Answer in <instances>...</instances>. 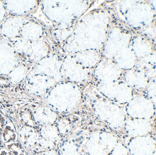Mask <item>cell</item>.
I'll list each match as a JSON object with an SVG mask.
<instances>
[{
	"label": "cell",
	"mask_w": 156,
	"mask_h": 155,
	"mask_svg": "<svg viewBox=\"0 0 156 155\" xmlns=\"http://www.w3.org/2000/svg\"><path fill=\"white\" fill-rule=\"evenodd\" d=\"M111 26V16L105 9L97 7L87 11L77 20L69 38L61 45L62 54L102 50Z\"/></svg>",
	"instance_id": "6da1fadb"
},
{
	"label": "cell",
	"mask_w": 156,
	"mask_h": 155,
	"mask_svg": "<svg viewBox=\"0 0 156 155\" xmlns=\"http://www.w3.org/2000/svg\"><path fill=\"white\" fill-rule=\"evenodd\" d=\"M94 4L91 1H43L38 7L52 28H66L74 27Z\"/></svg>",
	"instance_id": "7a4b0ae2"
},
{
	"label": "cell",
	"mask_w": 156,
	"mask_h": 155,
	"mask_svg": "<svg viewBox=\"0 0 156 155\" xmlns=\"http://www.w3.org/2000/svg\"><path fill=\"white\" fill-rule=\"evenodd\" d=\"M85 85L64 80L60 81L44 96L46 106L58 114H71L81 104Z\"/></svg>",
	"instance_id": "3957f363"
},
{
	"label": "cell",
	"mask_w": 156,
	"mask_h": 155,
	"mask_svg": "<svg viewBox=\"0 0 156 155\" xmlns=\"http://www.w3.org/2000/svg\"><path fill=\"white\" fill-rule=\"evenodd\" d=\"M87 93L89 108L94 114L109 128L122 132L127 119L124 106L108 100L98 92L95 87L91 88Z\"/></svg>",
	"instance_id": "277c9868"
},
{
	"label": "cell",
	"mask_w": 156,
	"mask_h": 155,
	"mask_svg": "<svg viewBox=\"0 0 156 155\" xmlns=\"http://www.w3.org/2000/svg\"><path fill=\"white\" fill-rule=\"evenodd\" d=\"M126 25L139 33L155 22V7L153 2L134 1L128 10L119 17Z\"/></svg>",
	"instance_id": "5b68a950"
},
{
	"label": "cell",
	"mask_w": 156,
	"mask_h": 155,
	"mask_svg": "<svg viewBox=\"0 0 156 155\" xmlns=\"http://www.w3.org/2000/svg\"><path fill=\"white\" fill-rule=\"evenodd\" d=\"M22 62L35 64L51 54V47L45 39L37 41L25 40L21 37L9 40Z\"/></svg>",
	"instance_id": "8992f818"
},
{
	"label": "cell",
	"mask_w": 156,
	"mask_h": 155,
	"mask_svg": "<svg viewBox=\"0 0 156 155\" xmlns=\"http://www.w3.org/2000/svg\"><path fill=\"white\" fill-rule=\"evenodd\" d=\"M119 140L113 133L97 131L85 135L81 152L83 155H109Z\"/></svg>",
	"instance_id": "52a82bcc"
},
{
	"label": "cell",
	"mask_w": 156,
	"mask_h": 155,
	"mask_svg": "<svg viewBox=\"0 0 156 155\" xmlns=\"http://www.w3.org/2000/svg\"><path fill=\"white\" fill-rule=\"evenodd\" d=\"M95 88L100 94L119 106H124L137 94L122 79L110 83H94Z\"/></svg>",
	"instance_id": "ba28073f"
},
{
	"label": "cell",
	"mask_w": 156,
	"mask_h": 155,
	"mask_svg": "<svg viewBox=\"0 0 156 155\" xmlns=\"http://www.w3.org/2000/svg\"><path fill=\"white\" fill-rule=\"evenodd\" d=\"M134 33L125 27L112 25L103 46V57L112 59L118 52L129 46Z\"/></svg>",
	"instance_id": "9c48e42d"
},
{
	"label": "cell",
	"mask_w": 156,
	"mask_h": 155,
	"mask_svg": "<svg viewBox=\"0 0 156 155\" xmlns=\"http://www.w3.org/2000/svg\"><path fill=\"white\" fill-rule=\"evenodd\" d=\"M124 110L128 118L145 120L155 119V105L143 93H137L124 106Z\"/></svg>",
	"instance_id": "30bf717a"
},
{
	"label": "cell",
	"mask_w": 156,
	"mask_h": 155,
	"mask_svg": "<svg viewBox=\"0 0 156 155\" xmlns=\"http://www.w3.org/2000/svg\"><path fill=\"white\" fill-rule=\"evenodd\" d=\"M92 71L82 67L72 55L64 54L61 69L63 80L78 84H86L91 81Z\"/></svg>",
	"instance_id": "8fae6325"
},
{
	"label": "cell",
	"mask_w": 156,
	"mask_h": 155,
	"mask_svg": "<svg viewBox=\"0 0 156 155\" xmlns=\"http://www.w3.org/2000/svg\"><path fill=\"white\" fill-rule=\"evenodd\" d=\"M124 71L112 59L102 57L92 71L91 81L98 83H110L122 79Z\"/></svg>",
	"instance_id": "7c38bea8"
},
{
	"label": "cell",
	"mask_w": 156,
	"mask_h": 155,
	"mask_svg": "<svg viewBox=\"0 0 156 155\" xmlns=\"http://www.w3.org/2000/svg\"><path fill=\"white\" fill-rule=\"evenodd\" d=\"M63 57L64 54L61 53V54L51 53L36 63L31 71L35 73L48 75L55 80V82L58 83L63 81L61 69Z\"/></svg>",
	"instance_id": "4fadbf2b"
},
{
	"label": "cell",
	"mask_w": 156,
	"mask_h": 155,
	"mask_svg": "<svg viewBox=\"0 0 156 155\" xmlns=\"http://www.w3.org/2000/svg\"><path fill=\"white\" fill-rule=\"evenodd\" d=\"M56 83L51 77L32 71L24 81V85L27 93L41 97H44Z\"/></svg>",
	"instance_id": "5bb4252c"
},
{
	"label": "cell",
	"mask_w": 156,
	"mask_h": 155,
	"mask_svg": "<svg viewBox=\"0 0 156 155\" xmlns=\"http://www.w3.org/2000/svg\"><path fill=\"white\" fill-rule=\"evenodd\" d=\"M21 63L10 42L0 39V75H7Z\"/></svg>",
	"instance_id": "9a60e30c"
},
{
	"label": "cell",
	"mask_w": 156,
	"mask_h": 155,
	"mask_svg": "<svg viewBox=\"0 0 156 155\" xmlns=\"http://www.w3.org/2000/svg\"><path fill=\"white\" fill-rule=\"evenodd\" d=\"M130 155H153L155 153V135L127 138L125 141Z\"/></svg>",
	"instance_id": "2e32d148"
},
{
	"label": "cell",
	"mask_w": 156,
	"mask_h": 155,
	"mask_svg": "<svg viewBox=\"0 0 156 155\" xmlns=\"http://www.w3.org/2000/svg\"><path fill=\"white\" fill-rule=\"evenodd\" d=\"M154 130L155 119L145 120L127 117L122 132L127 136V138H132L152 134Z\"/></svg>",
	"instance_id": "e0dca14e"
},
{
	"label": "cell",
	"mask_w": 156,
	"mask_h": 155,
	"mask_svg": "<svg viewBox=\"0 0 156 155\" xmlns=\"http://www.w3.org/2000/svg\"><path fill=\"white\" fill-rule=\"evenodd\" d=\"M27 17L11 16L7 17L0 25V35L2 39L10 40L20 37V31Z\"/></svg>",
	"instance_id": "ac0fdd59"
},
{
	"label": "cell",
	"mask_w": 156,
	"mask_h": 155,
	"mask_svg": "<svg viewBox=\"0 0 156 155\" xmlns=\"http://www.w3.org/2000/svg\"><path fill=\"white\" fill-rule=\"evenodd\" d=\"M129 46L137 60L145 57L153 52H155V40L135 33L132 36Z\"/></svg>",
	"instance_id": "d6986e66"
},
{
	"label": "cell",
	"mask_w": 156,
	"mask_h": 155,
	"mask_svg": "<svg viewBox=\"0 0 156 155\" xmlns=\"http://www.w3.org/2000/svg\"><path fill=\"white\" fill-rule=\"evenodd\" d=\"M122 80L137 92H143L153 79H150L143 72L137 68L124 71Z\"/></svg>",
	"instance_id": "ffe728a7"
},
{
	"label": "cell",
	"mask_w": 156,
	"mask_h": 155,
	"mask_svg": "<svg viewBox=\"0 0 156 155\" xmlns=\"http://www.w3.org/2000/svg\"><path fill=\"white\" fill-rule=\"evenodd\" d=\"M7 14L12 16H22L33 13L37 9L38 1H3Z\"/></svg>",
	"instance_id": "44dd1931"
},
{
	"label": "cell",
	"mask_w": 156,
	"mask_h": 155,
	"mask_svg": "<svg viewBox=\"0 0 156 155\" xmlns=\"http://www.w3.org/2000/svg\"><path fill=\"white\" fill-rule=\"evenodd\" d=\"M85 135L75 134L68 136L58 144V155H83L81 152V148L84 140Z\"/></svg>",
	"instance_id": "7402d4cb"
},
{
	"label": "cell",
	"mask_w": 156,
	"mask_h": 155,
	"mask_svg": "<svg viewBox=\"0 0 156 155\" xmlns=\"http://www.w3.org/2000/svg\"><path fill=\"white\" fill-rule=\"evenodd\" d=\"M71 55L79 64L89 71H93L103 57L102 50H88Z\"/></svg>",
	"instance_id": "603a6c76"
},
{
	"label": "cell",
	"mask_w": 156,
	"mask_h": 155,
	"mask_svg": "<svg viewBox=\"0 0 156 155\" xmlns=\"http://www.w3.org/2000/svg\"><path fill=\"white\" fill-rule=\"evenodd\" d=\"M45 27L39 22L26 18L20 31V37L25 40L37 41L44 39Z\"/></svg>",
	"instance_id": "cb8c5ba5"
},
{
	"label": "cell",
	"mask_w": 156,
	"mask_h": 155,
	"mask_svg": "<svg viewBox=\"0 0 156 155\" xmlns=\"http://www.w3.org/2000/svg\"><path fill=\"white\" fill-rule=\"evenodd\" d=\"M18 140L27 151L35 152L40 140V134L36 127L22 126L17 132Z\"/></svg>",
	"instance_id": "d4e9b609"
},
{
	"label": "cell",
	"mask_w": 156,
	"mask_h": 155,
	"mask_svg": "<svg viewBox=\"0 0 156 155\" xmlns=\"http://www.w3.org/2000/svg\"><path fill=\"white\" fill-rule=\"evenodd\" d=\"M33 116L37 126L55 124L59 118L58 114L48 106H38L33 109Z\"/></svg>",
	"instance_id": "484cf974"
},
{
	"label": "cell",
	"mask_w": 156,
	"mask_h": 155,
	"mask_svg": "<svg viewBox=\"0 0 156 155\" xmlns=\"http://www.w3.org/2000/svg\"><path fill=\"white\" fill-rule=\"evenodd\" d=\"M112 60L122 71H127L134 68L137 60L129 46L118 52Z\"/></svg>",
	"instance_id": "4316f807"
},
{
	"label": "cell",
	"mask_w": 156,
	"mask_h": 155,
	"mask_svg": "<svg viewBox=\"0 0 156 155\" xmlns=\"http://www.w3.org/2000/svg\"><path fill=\"white\" fill-rule=\"evenodd\" d=\"M78 119L79 117H76L75 115L62 116L58 119L55 125L57 127L61 140H65L71 134L73 129L79 123Z\"/></svg>",
	"instance_id": "83f0119b"
},
{
	"label": "cell",
	"mask_w": 156,
	"mask_h": 155,
	"mask_svg": "<svg viewBox=\"0 0 156 155\" xmlns=\"http://www.w3.org/2000/svg\"><path fill=\"white\" fill-rule=\"evenodd\" d=\"M35 64L22 62L7 75L8 80L12 85L20 83L25 80Z\"/></svg>",
	"instance_id": "f1b7e54d"
},
{
	"label": "cell",
	"mask_w": 156,
	"mask_h": 155,
	"mask_svg": "<svg viewBox=\"0 0 156 155\" xmlns=\"http://www.w3.org/2000/svg\"><path fill=\"white\" fill-rule=\"evenodd\" d=\"M135 68L141 71L151 80L155 78V52L137 60Z\"/></svg>",
	"instance_id": "f546056e"
},
{
	"label": "cell",
	"mask_w": 156,
	"mask_h": 155,
	"mask_svg": "<svg viewBox=\"0 0 156 155\" xmlns=\"http://www.w3.org/2000/svg\"><path fill=\"white\" fill-rule=\"evenodd\" d=\"M0 140L5 145L17 142L18 140L17 130L12 122L8 121L0 136Z\"/></svg>",
	"instance_id": "4dcf8cb0"
},
{
	"label": "cell",
	"mask_w": 156,
	"mask_h": 155,
	"mask_svg": "<svg viewBox=\"0 0 156 155\" xmlns=\"http://www.w3.org/2000/svg\"><path fill=\"white\" fill-rule=\"evenodd\" d=\"M18 119L23 126L37 127L34 119L33 109L29 107H24L19 111Z\"/></svg>",
	"instance_id": "1f68e13d"
},
{
	"label": "cell",
	"mask_w": 156,
	"mask_h": 155,
	"mask_svg": "<svg viewBox=\"0 0 156 155\" xmlns=\"http://www.w3.org/2000/svg\"><path fill=\"white\" fill-rule=\"evenodd\" d=\"M5 148L15 155H27V150L19 140L17 142L5 144Z\"/></svg>",
	"instance_id": "d6a6232c"
},
{
	"label": "cell",
	"mask_w": 156,
	"mask_h": 155,
	"mask_svg": "<svg viewBox=\"0 0 156 155\" xmlns=\"http://www.w3.org/2000/svg\"><path fill=\"white\" fill-rule=\"evenodd\" d=\"M143 94L155 105V78L151 81L147 88L143 91Z\"/></svg>",
	"instance_id": "836d02e7"
},
{
	"label": "cell",
	"mask_w": 156,
	"mask_h": 155,
	"mask_svg": "<svg viewBox=\"0 0 156 155\" xmlns=\"http://www.w3.org/2000/svg\"><path fill=\"white\" fill-rule=\"evenodd\" d=\"M109 155H130L125 143L119 140Z\"/></svg>",
	"instance_id": "e575fe53"
},
{
	"label": "cell",
	"mask_w": 156,
	"mask_h": 155,
	"mask_svg": "<svg viewBox=\"0 0 156 155\" xmlns=\"http://www.w3.org/2000/svg\"><path fill=\"white\" fill-rule=\"evenodd\" d=\"M8 15L5 6L4 5L3 1H0V24L7 18V15Z\"/></svg>",
	"instance_id": "d590c367"
},
{
	"label": "cell",
	"mask_w": 156,
	"mask_h": 155,
	"mask_svg": "<svg viewBox=\"0 0 156 155\" xmlns=\"http://www.w3.org/2000/svg\"><path fill=\"white\" fill-rule=\"evenodd\" d=\"M7 122H8V119H7V117L0 112V136H1L2 132L4 127L5 126V125L7 124Z\"/></svg>",
	"instance_id": "8d00e7d4"
},
{
	"label": "cell",
	"mask_w": 156,
	"mask_h": 155,
	"mask_svg": "<svg viewBox=\"0 0 156 155\" xmlns=\"http://www.w3.org/2000/svg\"><path fill=\"white\" fill-rule=\"evenodd\" d=\"M35 155H58V154L57 150L54 149V150L44 151V152L37 153V154H35Z\"/></svg>",
	"instance_id": "74e56055"
},
{
	"label": "cell",
	"mask_w": 156,
	"mask_h": 155,
	"mask_svg": "<svg viewBox=\"0 0 156 155\" xmlns=\"http://www.w3.org/2000/svg\"><path fill=\"white\" fill-rule=\"evenodd\" d=\"M0 155H15L12 153L10 151L7 150L5 147L0 149Z\"/></svg>",
	"instance_id": "f35d334b"
},
{
	"label": "cell",
	"mask_w": 156,
	"mask_h": 155,
	"mask_svg": "<svg viewBox=\"0 0 156 155\" xmlns=\"http://www.w3.org/2000/svg\"><path fill=\"white\" fill-rule=\"evenodd\" d=\"M153 155H155V153H154V154Z\"/></svg>",
	"instance_id": "ab89813d"
}]
</instances>
